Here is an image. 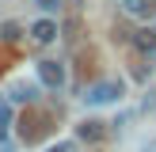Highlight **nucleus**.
I'll return each mask as SVG.
<instances>
[{
	"mask_svg": "<svg viewBox=\"0 0 156 152\" xmlns=\"http://www.w3.org/2000/svg\"><path fill=\"white\" fill-rule=\"evenodd\" d=\"M84 99H88L91 106H103V103H118V99H122V80H99V84H91Z\"/></svg>",
	"mask_w": 156,
	"mask_h": 152,
	"instance_id": "1",
	"label": "nucleus"
},
{
	"mask_svg": "<svg viewBox=\"0 0 156 152\" xmlns=\"http://www.w3.org/2000/svg\"><path fill=\"white\" fill-rule=\"evenodd\" d=\"M38 80L50 91H61L65 88V65L61 61H38Z\"/></svg>",
	"mask_w": 156,
	"mask_h": 152,
	"instance_id": "2",
	"label": "nucleus"
},
{
	"mask_svg": "<svg viewBox=\"0 0 156 152\" xmlns=\"http://www.w3.org/2000/svg\"><path fill=\"white\" fill-rule=\"evenodd\" d=\"M76 137H80V141H88V144L103 141V137H107V122H99V118H84L80 126H76Z\"/></svg>",
	"mask_w": 156,
	"mask_h": 152,
	"instance_id": "3",
	"label": "nucleus"
},
{
	"mask_svg": "<svg viewBox=\"0 0 156 152\" xmlns=\"http://www.w3.org/2000/svg\"><path fill=\"white\" fill-rule=\"evenodd\" d=\"M57 34H61V27L53 19H38L34 27H30V38H34L38 46H50V42H57Z\"/></svg>",
	"mask_w": 156,
	"mask_h": 152,
	"instance_id": "4",
	"label": "nucleus"
},
{
	"mask_svg": "<svg viewBox=\"0 0 156 152\" xmlns=\"http://www.w3.org/2000/svg\"><path fill=\"white\" fill-rule=\"evenodd\" d=\"M122 8L129 15H137V19H152L156 15V0H122Z\"/></svg>",
	"mask_w": 156,
	"mask_h": 152,
	"instance_id": "5",
	"label": "nucleus"
},
{
	"mask_svg": "<svg viewBox=\"0 0 156 152\" xmlns=\"http://www.w3.org/2000/svg\"><path fill=\"white\" fill-rule=\"evenodd\" d=\"M8 99H12V103H34V99H38V88H34V84H12V91H8Z\"/></svg>",
	"mask_w": 156,
	"mask_h": 152,
	"instance_id": "6",
	"label": "nucleus"
},
{
	"mask_svg": "<svg viewBox=\"0 0 156 152\" xmlns=\"http://www.w3.org/2000/svg\"><path fill=\"white\" fill-rule=\"evenodd\" d=\"M133 46L141 53H149V57H156V30H149V27H145V30H133Z\"/></svg>",
	"mask_w": 156,
	"mask_h": 152,
	"instance_id": "7",
	"label": "nucleus"
},
{
	"mask_svg": "<svg viewBox=\"0 0 156 152\" xmlns=\"http://www.w3.org/2000/svg\"><path fill=\"white\" fill-rule=\"evenodd\" d=\"M61 38H65V42H76V38H80V15H69V19H65Z\"/></svg>",
	"mask_w": 156,
	"mask_h": 152,
	"instance_id": "8",
	"label": "nucleus"
},
{
	"mask_svg": "<svg viewBox=\"0 0 156 152\" xmlns=\"http://www.w3.org/2000/svg\"><path fill=\"white\" fill-rule=\"evenodd\" d=\"M0 38H4V42H19V38H23V27H19L15 19L0 23Z\"/></svg>",
	"mask_w": 156,
	"mask_h": 152,
	"instance_id": "9",
	"label": "nucleus"
},
{
	"mask_svg": "<svg viewBox=\"0 0 156 152\" xmlns=\"http://www.w3.org/2000/svg\"><path fill=\"white\" fill-rule=\"evenodd\" d=\"M8 126H12V103H0V141L8 137Z\"/></svg>",
	"mask_w": 156,
	"mask_h": 152,
	"instance_id": "10",
	"label": "nucleus"
},
{
	"mask_svg": "<svg viewBox=\"0 0 156 152\" xmlns=\"http://www.w3.org/2000/svg\"><path fill=\"white\" fill-rule=\"evenodd\" d=\"M34 4L42 8V12H57V8H61V0H34Z\"/></svg>",
	"mask_w": 156,
	"mask_h": 152,
	"instance_id": "11",
	"label": "nucleus"
},
{
	"mask_svg": "<svg viewBox=\"0 0 156 152\" xmlns=\"http://www.w3.org/2000/svg\"><path fill=\"white\" fill-rule=\"evenodd\" d=\"M46 152H73V144H53V148H46Z\"/></svg>",
	"mask_w": 156,
	"mask_h": 152,
	"instance_id": "12",
	"label": "nucleus"
},
{
	"mask_svg": "<svg viewBox=\"0 0 156 152\" xmlns=\"http://www.w3.org/2000/svg\"><path fill=\"white\" fill-rule=\"evenodd\" d=\"M0 152H12V144H8V141H0Z\"/></svg>",
	"mask_w": 156,
	"mask_h": 152,
	"instance_id": "13",
	"label": "nucleus"
}]
</instances>
